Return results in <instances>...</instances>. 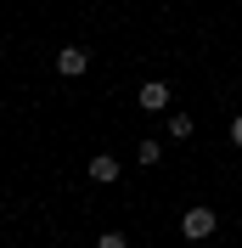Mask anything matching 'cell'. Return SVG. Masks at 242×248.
<instances>
[{"label": "cell", "mask_w": 242, "mask_h": 248, "mask_svg": "<svg viewBox=\"0 0 242 248\" xmlns=\"http://www.w3.org/2000/svg\"><path fill=\"white\" fill-rule=\"evenodd\" d=\"M214 232H220V215H214L209 203H192L181 215V237H192V243H203V237H214Z\"/></svg>", "instance_id": "1"}, {"label": "cell", "mask_w": 242, "mask_h": 248, "mask_svg": "<svg viewBox=\"0 0 242 248\" xmlns=\"http://www.w3.org/2000/svg\"><path fill=\"white\" fill-rule=\"evenodd\" d=\"M141 108L147 113H169V102H175V91H169L164 79H147V85H141V96H136Z\"/></svg>", "instance_id": "2"}, {"label": "cell", "mask_w": 242, "mask_h": 248, "mask_svg": "<svg viewBox=\"0 0 242 248\" xmlns=\"http://www.w3.org/2000/svg\"><path fill=\"white\" fill-rule=\"evenodd\" d=\"M85 68H91V51L85 46H62V57H57V74L62 79H79Z\"/></svg>", "instance_id": "3"}, {"label": "cell", "mask_w": 242, "mask_h": 248, "mask_svg": "<svg viewBox=\"0 0 242 248\" xmlns=\"http://www.w3.org/2000/svg\"><path fill=\"white\" fill-rule=\"evenodd\" d=\"M91 181L96 186H113V181H119V158H113V153H96L91 158Z\"/></svg>", "instance_id": "4"}, {"label": "cell", "mask_w": 242, "mask_h": 248, "mask_svg": "<svg viewBox=\"0 0 242 248\" xmlns=\"http://www.w3.org/2000/svg\"><path fill=\"white\" fill-rule=\"evenodd\" d=\"M169 136H175V141L192 136V113H169Z\"/></svg>", "instance_id": "5"}, {"label": "cell", "mask_w": 242, "mask_h": 248, "mask_svg": "<svg viewBox=\"0 0 242 248\" xmlns=\"http://www.w3.org/2000/svg\"><path fill=\"white\" fill-rule=\"evenodd\" d=\"M136 158H141V164H147V170H152V164H158V158H164V147H158V141H141V147H136Z\"/></svg>", "instance_id": "6"}, {"label": "cell", "mask_w": 242, "mask_h": 248, "mask_svg": "<svg viewBox=\"0 0 242 248\" xmlns=\"http://www.w3.org/2000/svg\"><path fill=\"white\" fill-rule=\"evenodd\" d=\"M96 248H130V237H124V232H102V237H96Z\"/></svg>", "instance_id": "7"}, {"label": "cell", "mask_w": 242, "mask_h": 248, "mask_svg": "<svg viewBox=\"0 0 242 248\" xmlns=\"http://www.w3.org/2000/svg\"><path fill=\"white\" fill-rule=\"evenodd\" d=\"M231 147H242V113L231 119Z\"/></svg>", "instance_id": "8"}]
</instances>
